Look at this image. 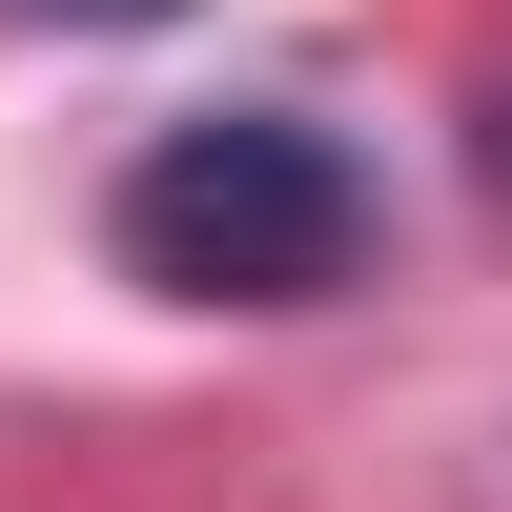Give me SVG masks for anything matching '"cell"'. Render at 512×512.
<instances>
[{
	"label": "cell",
	"mask_w": 512,
	"mask_h": 512,
	"mask_svg": "<svg viewBox=\"0 0 512 512\" xmlns=\"http://www.w3.org/2000/svg\"><path fill=\"white\" fill-rule=\"evenodd\" d=\"M103 246L164 308H328L369 267V164L308 103H205V123H164L103 185Z\"/></svg>",
	"instance_id": "obj_1"
},
{
	"label": "cell",
	"mask_w": 512,
	"mask_h": 512,
	"mask_svg": "<svg viewBox=\"0 0 512 512\" xmlns=\"http://www.w3.org/2000/svg\"><path fill=\"white\" fill-rule=\"evenodd\" d=\"M21 21H185V0H21Z\"/></svg>",
	"instance_id": "obj_2"
},
{
	"label": "cell",
	"mask_w": 512,
	"mask_h": 512,
	"mask_svg": "<svg viewBox=\"0 0 512 512\" xmlns=\"http://www.w3.org/2000/svg\"><path fill=\"white\" fill-rule=\"evenodd\" d=\"M492 185H512V103H492Z\"/></svg>",
	"instance_id": "obj_3"
}]
</instances>
